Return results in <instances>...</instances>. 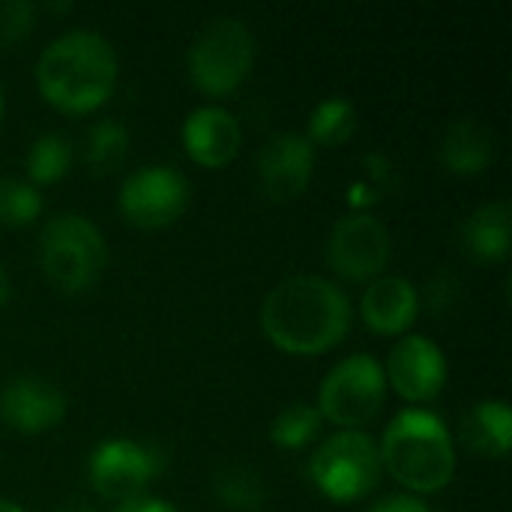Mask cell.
<instances>
[{"instance_id":"6da1fadb","label":"cell","mask_w":512,"mask_h":512,"mask_svg":"<svg viewBox=\"0 0 512 512\" xmlns=\"http://www.w3.org/2000/svg\"><path fill=\"white\" fill-rule=\"evenodd\" d=\"M261 327L282 351L318 354L333 348L348 333L351 300L324 276H288L264 297Z\"/></svg>"},{"instance_id":"7a4b0ae2","label":"cell","mask_w":512,"mask_h":512,"mask_svg":"<svg viewBox=\"0 0 512 512\" xmlns=\"http://www.w3.org/2000/svg\"><path fill=\"white\" fill-rule=\"evenodd\" d=\"M117 81V54L96 30H66L51 39L36 60L42 96L63 111L102 105Z\"/></svg>"},{"instance_id":"3957f363","label":"cell","mask_w":512,"mask_h":512,"mask_svg":"<svg viewBox=\"0 0 512 512\" xmlns=\"http://www.w3.org/2000/svg\"><path fill=\"white\" fill-rule=\"evenodd\" d=\"M381 465L414 492H438L453 480L456 450L441 417L423 408L399 411L381 444Z\"/></svg>"},{"instance_id":"277c9868","label":"cell","mask_w":512,"mask_h":512,"mask_svg":"<svg viewBox=\"0 0 512 512\" xmlns=\"http://www.w3.org/2000/svg\"><path fill=\"white\" fill-rule=\"evenodd\" d=\"M108 249L102 231L81 213H57L42 225L39 261L45 276L63 291L90 288L102 267Z\"/></svg>"},{"instance_id":"5b68a950","label":"cell","mask_w":512,"mask_h":512,"mask_svg":"<svg viewBox=\"0 0 512 512\" xmlns=\"http://www.w3.org/2000/svg\"><path fill=\"white\" fill-rule=\"evenodd\" d=\"M255 60V36L246 21L234 15L210 18L189 45L186 63L195 87L204 93H231L243 84Z\"/></svg>"},{"instance_id":"8992f818","label":"cell","mask_w":512,"mask_h":512,"mask_svg":"<svg viewBox=\"0 0 512 512\" xmlns=\"http://www.w3.org/2000/svg\"><path fill=\"white\" fill-rule=\"evenodd\" d=\"M312 483L333 501H357L381 480V453L366 432L330 435L309 462Z\"/></svg>"},{"instance_id":"52a82bcc","label":"cell","mask_w":512,"mask_h":512,"mask_svg":"<svg viewBox=\"0 0 512 512\" xmlns=\"http://www.w3.org/2000/svg\"><path fill=\"white\" fill-rule=\"evenodd\" d=\"M384 396L387 375L381 363L372 354H351L327 372L318 390V414L336 426L357 429L381 411Z\"/></svg>"},{"instance_id":"ba28073f","label":"cell","mask_w":512,"mask_h":512,"mask_svg":"<svg viewBox=\"0 0 512 512\" xmlns=\"http://www.w3.org/2000/svg\"><path fill=\"white\" fill-rule=\"evenodd\" d=\"M393 252L390 228L372 216L369 210H357L342 216L327 240V261L330 267L354 282H366L381 276Z\"/></svg>"},{"instance_id":"9c48e42d","label":"cell","mask_w":512,"mask_h":512,"mask_svg":"<svg viewBox=\"0 0 512 512\" xmlns=\"http://www.w3.org/2000/svg\"><path fill=\"white\" fill-rule=\"evenodd\" d=\"M162 456L150 444L129 438H111L93 447L87 459V474L93 489L108 501H132L144 492L150 477L159 471Z\"/></svg>"},{"instance_id":"30bf717a","label":"cell","mask_w":512,"mask_h":512,"mask_svg":"<svg viewBox=\"0 0 512 512\" xmlns=\"http://www.w3.org/2000/svg\"><path fill=\"white\" fill-rule=\"evenodd\" d=\"M189 201L186 177L171 165L135 168L120 186V210L141 228H162L174 222Z\"/></svg>"},{"instance_id":"8fae6325","label":"cell","mask_w":512,"mask_h":512,"mask_svg":"<svg viewBox=\"0 0 512 512\" xmlns=\"http://www.w3.org/2000/svg\"><path fill=\"white\" fill-rule=\"evenodd\" d=\"M315 165V147L300 132L270 135L255 156V177L264 195L285 201L306 189Z\"/></svg>"},{"instance_id":"7c38bea8","label":"cell","mask_w":512,"mask_h":512,"mask_svg":"<svg viewBox=\"0 0 512 512\" xmlns=\"http://www.w3.org/2000/svg\"><path fill=\"white\" fill-rule=\"evenodd\" d=\"M390 384L399 396L411 402H429L444 390L447 357L429 336H402L387 360Z\"/></svg>"},{"instance_id":"4fadbf2b","label":"cell","mask_w":512,"mask_h":512,"mask_svg":"<svg viewBox=\"0 0 512 512\" xmlns=\"http://www.w3.org/2000/svg\"><path fill=\"white\" fill-rule=\"evenodd\" d=\"M0 414L12 429L36 435L63 420L66 396L42 375H18L0 390Z\"/></svg>"},{"instance_id":"5bb4252c","label":"cell","mask_w":512,"mask_h":512,"mask_svg":"<svg viewBox=\"0 0 512 512\" xmlns=\"http://www.w3.org/2000/svg\"><path fill=\"white\" fill-rule=\"evenodd\" d=\"M183 144L195 162L219 168L240 150V123L222 105H201L183 120Z\"/></svg>"},{"instance_id":"9a60e30c","label":"cell","mask_w":512,"mask_h":512,"mask_svg":"<svg viewBox=\"0 0 512 512\" xmlns=\"http://www.w3.org/2000/svg\"><path fill=\"white\" fill-rule=\"evenodd\" d=\"M360 312L375 333H405L417 318V288L396 273L375 276L363 291Z\"/></svg>"},{"instance_id":"2e32d148","label":"cell","mask_w":512,"mask_h":512,"mask_svg":"<svg viewBox=\"0 0 512 512\" xmlns=\"http://www.w3.org/2000/svg\"><path fill=\"white\" fill-rule=\"evenodd\" d=\"M462 252L477 264H492L507 258L510 252V204L489 201L480 204L459 231Z\"/></svg>"},{"instance_id":"e0dca14e","label":"cell","mask_w":512,"mask_h":512,"mask_svg":"<svg viewBox=\"0 0 512 512\" xmlns=\"http://www.w3.org/2000/svg\"><path fill=\"white\" fill-rule=\"evenodd\" d=\"M495 153L492 129L477 117H459L441 138V162L453 174H480Z\"/></svg>"},{"instance_id":"ac0fdd59","label":"cell","mask_w":512,"mask_h":512,"mask_svg":"<svg viewBox=\"0 0 512 512\" xmlns=\"http://www.w3.org/2000/svg\"><path fill=\"white\" fill-rule=\"evenodd\" d=\"M510 432H512V414L510 405L504 399H483L477 405L468 408V414L462 417L459 435L462 441L480 453V456H507L510 450Z\"/></svg>"},{"instance_id":"d6986e66","label":"cell","mask_w":512,"mask_h":512,"mask_svg":"<svg viewBox=\"0 0 512 512\" xmlns=\"http://www.w3.org/2000/svg\"><path fill=\"white\" fill-rule=\"evenodd\" d=\"M357 129V108L351 99L345 96H327L321 99L312 114H309V141L312 147H336L342 141H348Z\"/></svg>"},{"instance_id":"ffe728a7","label":"cell","mask_w":512,"mask_h":512,"mask_svg":"<svg viewBox=\"0 0 512 512\" xmlns=\"http://www.w3.org/2000/svg\"><path fill=\"white\" fill-rule=\"evenodd\" d=\"M129 153V129L114 120L105 117L99 120L90 132H87V144H84V159L96 174H111L123 165Z\"/></svg>"},{"instance_id":"44dd1931","label":"cell","mask_w":512,"mask_h":512,"mask_svg":"<svg viewBox=\"0 0 512 512\" xmlns=\"http://www.w3.org/2000/svg\"><path fill=\"white\" fill-rule=\"evenodd\" d=\"M213 495L234 510H258L267 498V489L255 468L225 465L213 477Z\"/></svg>"},{"instance_id":"7402d4cb","label":"cell","mask_w":512,"mask_h":512,"mask_svg":"<svg viewBox=\"0 0 512 512\" xmlns=\"http://www.w3.org/2000/svg\"><path fill=\"white\" fill-rule=\"evenodd\" d=\"M69 165H72V144L60 132L39 135L30 144L27 159H24V168H27L30 180H36V183H54V180H60L69 171Z\"/></svg>"},{"instance_id":"603a6c76","label":"cell","mask_w":512,"mask_h":512,"mask_svg":"<svg viewBox=\"0 0 512 512\" xmlns=\"http://www.w3.org/2000/svg\"><path fill=\"white\" fill-rule=\"evenodd\" d=\"M318 426H321L318 408L297 402V405L282 408V411L273 417V423H270V438H273L279 447H285V450H297V447L309 444V441L318 435Z\"/></svg>"},{"instance_id":"cb8c5ba5","label":"cell","mask_w":512,"mask_h":512,"mask_svg":"<svg viewBox=\"0 0 512 512\" xmlns=\"http://www.w3.org/2000/svg\"><path fill=\"white\" fill-rule=\"evenodd\" d=\"M42 213V195L33 183L0 177V225H27Z\"/></svg>"},{"instance_id":"d4e9b609","label":"cell","mask_w":512,"mask_h":512,"mask_svg":"<svg viewBox=\"0 0 512 512\" xmlns=\"http://www.w3.org/2000/svg\"><path fill=\"white\" fill-rule=\"evenodd\" d=\"M36 21V6L30 0H3L0 3V48L21 42Z\"/></svg>"},{"instance_id":"484cf974","label":"cell","mask_w":512,"mask_h":512,"mask_svg":"<svg viewBox=\"0 0 512 512\" xmlns=\"http://www.w3.org/2000/svg\"><path fill=\"white\" fill-rule=\"evenodd\" d=\"M363 165H366V171H369V183L384 195V192H393V189H399V183H402V177H399V168H396V162L387 156V153H381V150H372V153H366L363 156Z\"/></svg>"},{"instance_id":"4316f807","label":"cell","mask_w":512,"mask_h":512,"mask_svg":"<svg viewBox=\"0 0 512 512\" xmlns=\"http://www.w3.org/2000/svg\"><path fill=\"white\" fill-rule=\"evenodd\" d=\"M369 512H432L420 498L414 495H387L384 501H378Z\"/></svg>"},{"instance_id":"83f0119b","label":"cell","mask_w":512,"mask_h":512,"mask_svg":"<svg viewBox=\"0 0 512 512\" xmlns=\"http://www.w3.org/2000/svg\"><path fill=\"white\" fill-rule=\"evenodd\" d=\"M348 204L351 207H357V210H369V204H375L378 198H381V192L369 183V180H354L351 186H348Z\"/></svg>"},{"instance_id":"f1b7e54d","label":"cell","mask_w":512,"mask_h":512,"mask_svg":"<svg viewBox=\"0 0 512 512\" xmlns=\"http://www.w3.org/2000/svg\"><path fill=\"white\" fill-rule=\"evenodd\" d=\"M117 512H180L177 507H171L168 501L162 498H153V495H138L132 501H123Z\"/></svg>"},{"instance_id":"f546056e","label":"cell","mask_w":512,"mask_h":512,"mask_svg":"<svg viewBox=\"0 0 512 512\" xmlns=\"http://www.w3.org/2000/svg\"><path fill=\"white\" fill-rule=\"evenodd\" d=\"M57 512H99L96 507H90L87 501H66V504H60V510Z\"/></svg>"},{"instance_id":"4dcf8cb0","label":"cell","mask_w":512,"mask_h":512,"mask_svg":"<svg viewBox=\"0 0 512 512\" xmlns=\"http://www.w3.org/2000/svg\"><path fill=\"white\" fill-rule=\"evenodd\" d=\"M9 294H12V288H9V276H6V270L0 267V306L9 300Z\"/></svg>"},{"instance_id":"1f68e13d","label":"cell","mask_w":512,"mask_h":512,"mask_svg":"<svg viewBox=\"0 0 512 512\" xmlns=\"http://www.w3.org/2000/svg\"><path fill=\"white\" fill-rule=\"evenodd\" d=\"M0 512H27V510H21L18 504H12V501H6V498H0Z\"/></svg>"},{"instance_id":"d6a6232c","label":"cell","mask_w":512,"mask_h":512,"mask_svg":"<svg viewBox=\"0 0 512 512\" xmlns=\"http://www.w3.org/2000/svg\"><path fill=\"white\" fill-rule=\"evenodd\" d=\"M0 114H3V87H0Z\"/></svg>"}]
</instances>
